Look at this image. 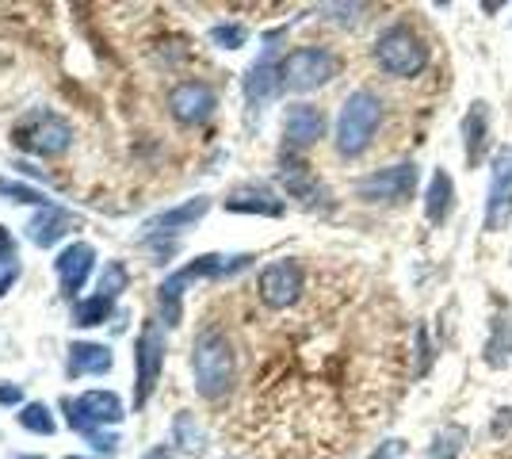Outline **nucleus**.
I'll return each instance as SVG.
<instances>
[{
	"label": "nucleus",
	"instance_id": "1",
	"mask_svg": "<svg viewBox=\"0 0 512 459\" xmlns=\"http://www.w3.org/2000/svg\"><path fill=\"white\" fill-rule=\"evenodd\" d=\"M192 372H195V391L203 398H226L237 379V352L234 341L226 337V329L203 326L192 345Z\"/></svg>",
	"mask_w": 512,
	"mask_h": 459
},
{
	"label": "nucleus",
	"instance_id": "2",
	"mask_svg": "<svg viewBox=\"0 0 512 459\" xmlns=\"http://www.w3.org/2000/svg\"><path fill=\"white\" fill-rule=\"evenodd\" d=\"M386 104L371 92V88H356L348 100H344L341 115H337V153L341 157H360L375 134L383 127Z\"/></svg>",
	"mask_w": 512,
	"mask_h": 459
},
{
	"label": "nucleus",
	"instance_id": "3",
	"mask_svg": "<svg viewBox=\"0 0 512 459\" xmlns=\"http://www.w3.org/2000/svg\"><path fill=\"white\" fill-rule=\"evenodd\" d=\"M375 66L383 69L386 77H398V81L417 77V73L428 66L425 39H421L413 27H406V23L386 27L383 35L375 39Z\"/></svg>",
	"mask_w": 512,
	"mask_h": 459
},
{
	"label": "nucleus",
	"instance_id": "4",
	"mask_svg": "<svg viewBox=\"0 0 512 459\" xmlns=\"http://www.w3.org/2000/svg\"><path fill=\"white\" fill-rule=\"evenodd\" d=\"M302 295H306V272H302V264L295 257H283V261H272L260 268V276H256V299H260V306L283 314V310L299 306Z\"/></svg>",
	"mask_w": 512,
	"mask_h": 459
},
{
	"label": "nucleus",
	"instance_id": "5",
	"mask_svg": "<svg viewBox=\"0 0 512 459\" xmlns=\"http://www.w3.org/2000/svg\"><path fill=\"white\" fill-rule=\"evenodd\" d=\"M337 54L325 50V46H299L291 50L283 62H279V77H283V88H295V92H314L325 81L337 77Z\"/></svg>",
	"mask_w": 512,
	"mask_h": 459
},
{
	"label": "nucleus",
	"instance_id": "6",
	"mask_svg": "<svg viewBox=\"0 0 512 459\" xmlns=\"http://www.w3.org/2000/svg\"><path fill=\"white\" fill-rule=\"evenodd\" d=\"M249 264V257L241 253V257H199L195 264H188L184 272H176L169 276L165 284H161V310H165V322L176 326L180 322V295H184V287L192 284V280H218V276H230V272H241Z\"/></svg>",
	"mask_w": 512,
	"mask_h": 459
},
{
	"label": "nucleus",
	"instance_id": "7",
	"mask_svg": "<svg viewBox=\"0 0 512 459\" xmlns=\"http://www.w3.org/2000/svg\"><path fill=\"white\" fill-rule=\"evenodd\" d=\"M69 142H73V131L54 111H35L27 123L16 127V146L27 153H39V157H58L69 150Z\"/></svg>",
	"mask_w": 512,
	"mask_h": 459
},
{
	"label": "nucleus",
	"instance_id": "8",
	"mask_svg": "<svg viewBox=\"0 0 512 459\" xmlns=\"http://www.w3.org/2000/svg\"><path fill=\"white\" fill-rule=\"evenodd\" d=\"M417 192V165L402 161V165H390V169H375L356 180V196L363 203H406Z\"/></svg>",
	"mask_w": 512,
	"mask_h": 459
},
{
	"label": "nucleus",
	"instance_id": "9",
	"mask_svg": "<svg viewBox=\"0 0 512 459\" xmlns=\"http://www.w3.org/2000/svg\"><path fill=\"white\" fill-rule=\"evenodd\" d=\"M512 219V146H497L490 157V192H486V230L501 234Z\"/></svg>",
	"mask_w": 512,
	"mask_h": 459
},
{
	"label": "nucleus",
	"instance_id": "10",
	"mask_svg": "<svg viewBox=\"0 0 512 459\" xmlns=\"http://www.w3.org/2000/svg\"><path fill=\"white\" fill-rule=\"evenodd\" d=\"M65 414H69V425L88 437L104 425H119L123 421V402L115 391H88L81 398H65Z\"/></svg>",
	"mask_w": 512,
	"mask_h": 459
},
{
	"label": "nucleus",
	"instance_id": "11",
	"mask_svg": "<svg viewBox=\"0 0 512 459\" xmlns=\"http://www.w3.org/2000/svg\"><path fill=\"white\" fill-rule=\"evenodd\" d=\"M134 368H138L134 406H146L153 387H157V379H161V368H165V333H161L157 322H146L142 333H138V345H134Z\"/></svg>",
	"mask_w": 512,
	"mask_h": 459
},
{
	"label": "nucleus",
	"instance_id": "12",
	"mask_svg": "<svg viewBox=\"0 0 512 459\" xmlns=\"http://www.w3.org/2000/svg\"><path fill=\"white\" fill-rule=\"evenodd\" d=\"M218 108V96H214V88L207 81H180V85L169 92V111L176 123H184V127H199V123H207Z\"/></svg>",
	"mask_w": 512,
	"mask_h": 459
},
{
	"label": "nucleus",
	"instance_id": "13",
	"mask_svg": "<svg viewBox=\"0 0 512 459\" xmlns=\"http://www.w3.org/2000/svg\"><path fill=\"white\" fill-rule=\"evenodd\" d=\"M279 184H283V192L291 199H299L302 207H325V199H329V192H325V184H321L318 176L310 173L302 161H291V157H283L279 161Z\"/></svg>",
	"mask_w": 512,
	"mask_h": 459
},
{
	"label": "nucleus",
	"instance_id": "14",
	"mask_svg": "<svg viewBox=\"0 0 512 459\" xmlns=\"http://www.w3.org/2000/svg\"><path fill=\"white\" fill-rule=\"evenodd\" d=\"M226 211L237 215H264V219H279L287 211V203L268 188V184H241L226 196Z\"/></svg>",
	"mask_w": 512,
	"mask_h": 459
},
{
	"label": "nucleus",
	"instance_id": "15",
	"mask_svg": "<svg viewBox=\"0 0 512 459\" xmlns=\"http://www.w3.org/2000/svg\"><path fill=\"white\" fill-rule=\"evenodd\" d=\"M321 134H325V115H321V108H314V104L287 108V115H283V138H287L291 150L314 146Z\"/></svg>",
	"mask_w": 512,
	"mask_h": 459
},
{
	"label": "nucleus",
	"instance_id": "16",
	"mask_svg": "<svg viewBox=\"0 0 512 459\" xmlns=\"http://www.w3.org/2000/svg\"><path fill=\"white\" fill-rule=\"evenodd\" d=\"M92 261H96V249L85 245V241H73L69 249H62V257H58V280H62V287L69 295H77L85 287Z\"/></svg>",
	"mask_w": 512,
	"mask_h": 459
},
{
	"label": "nucleus",
	"instance_id": "17",
	"mask_svg": "<svg viewBox=\"0 0 512 459\" xmlns=\"http://www.w3.org/2000/svg\"><path fill=\"white\" fill-rule=\"evenodd\" d=\"M211 211V199L199 196V199H188V203H180V207H172V211H161V215H153L146 222V230L150 234H180V230H188L195 222L203 219Z\"/></svg>",
	"mask_w": 512,
	"mask_h": 459
},
{
	"label": "nucleus",
	"instance_id": "18",
	"mask_svg": "<svg viewBox=\"0 0 512 459\" xmlns=\"http://www.w3.org/2000/svg\"><path fill=\"white\" fill-rule=\"evenodd\" d=\"M486 142H490V108L478 100V104H470L467 119H463V150H467V165H478V161H482Z\"/></svg>",
	"mask_w": 512,
	"mask_h": 459
},
{
	"label": "nucleus",
	"instance_id": "19",
	"mask_svg": "<svg viewBox=\"0 0 512 459\" xmlns=\"http://www.w3.org/2000/svg\"><path fill=\"white\" fill-rule=\"evenodd\" d=\"M279 88H283V77H279V66L276 62H256L249 69V77H245V100H249V108H260V104H268L272 96H276Z\"/></svg>",
	"mask_w": 512,
	"mask_h": 459
},
{
	"label": "nucleus",
	"instance_id": "20",
	"mask_svg": "<svg viewBox=\"0 0 512 459\" xmlns=\"http://www.w3.org/2000/svg\"><path fill=\"white\" fill-rule=\"evenodd\" d=\"M69 230H73V219L65 211H58V207H43V215H35V219L27 222V238L35 241V245H43V249H50L54 241H62Z\"/></svg>",
	"mask_w": 512,
	"mask_h": 459
},
{
	"label": "nucleus",
	"instance_id": "21",
	"mask_svg": "<svg viewBox=\"0 0 512 459\" xmlns=\"http://www.w3.org/2000/svg\"><path fill=\"white\" fill-rule=\"evenodd\" d=\"M451 207H455V184H451V176L444 173V169H436L432 180H428V192H425L428 222H444L451 215Z\"/></svg>",
	"mask_w": 512,
	"mask_h": 459
},
{
	"label": "nucleus",
	"instance_id": "22",
	"mask_svg": "<svg viewBox=\"0 0 512 459\" xmlns=\"http://www.w3.org/2000/svg\"><path fill=\"white\" fill-rule=\"evenodd\" d=\"M69 372L73 375H104L111 372V352L104 345H92V341H81L69 349Z\"/></svg>",
	"mask_w": 512,
	"mask_h": 459
},
{
	"label": "nucleus",
	"instance_id": "23",
	"mask_svg": "<svg viewBox=\"0 0 512 459\" xmlns=\"http://www.w3.org/2000/svg\"><path fill=\"white\" fill-rule=\"evenodd\" d=\"M509 356H512V314L493 322V337L486 341V360H490L493 368H501Z\"/></svg>",
	"mask_w": 512,
	"mask_h": 459
},
{
	"label": "nucleus",
	"instance_id": "24",
	"mask_svg": "<svg viewBox=\"0 0 512 459\" xmlns=\"http://www.w3.org/2000/svg\"><path fill=\"white\" fill-rule=\"evenodd\" d=\"M20 276V253H16V238L0 226V295L16 284Z\"/></svg>",
	"mask_w": 512,
	"mask_h": 459
},
{
	"label": "nucleus",
	"instance_id": "25",
	"mask_svg": "<svg viewBox=\"0 0 512 459\" xmlns=\"http://www.w3.org/2000/svg\"><path fill=\"white\" fill-rule=\"evenodd\" d=\"M130 284V272H127V264L123 261H107L104 264V276H100V284H96V295H104V299H119L123 291H127Z\"/></svg>",
	"mask_w": 512,
	"mask_h": 459
},
{
	"label": "nucleus",
	"instance_id": "26",
	"mask_svg": "<svg viewBox=\"0 0 512 459\" xmlns=\"http://www.w3.org/2000/svg\"><path fill=\"white\" fill-rule=\"evenodd\" d=\"M463 444H467V429H463V425H451V429H444V433H436L432 448H428V456L455 459L459 452H463Z\"/></svg>",
	"mask_w": 512,
	"mask_h": 459
},
{
	"label": "nucleus",
	"instance_id": "27",
	"mask_svg": "<svg viewBox=\"0 0 512 459\" xmlns=\"http://www.w3.org/2000/svg\"><path fill=\"white\" fill-rule=\"evenodd\" d=\"M172 440L184 452H203V429L195 425L192 414H176V421H172Z\"/></svg>",
	"mask_w": 512,
	"mask_h": 459
},
{
	"label": "nucleus",
	"instance_id": "28",
	"mask_svg": "<svg viewBox=\"0 0 512 459\" xmlns=\"http://www.w3.org/2000/svg\"><path fill=\"white\" fill-rule=\"evenodd\" d=\"M20 425L27 433H43V437H50V433L58 429V421H54V414L46 410L43 402H27L20 414Z\"/></svg>",
	"mask_w": 512,
	"mask_h": 459
},
{
	"label": "nucleus",
	"instance_id": "29",
	"mask_svg": "<svg viewBox=\"0 0 512 459\" xmlns=\"http://www.w3.org/2000/svg\"><path fill=\"white\" fill-rule=\"evenodd\" d=\"M111 299H104V295H92V299H85V303H77V326H100V322H107L111 318Z\"/></svg>",
	"mask_w": 512,
	"mask_h": 459
},
{
	"label": "nucleus",
	"instance_id": "30",
	"mask_svg": "<svg viewBox=\"0 0 512 459\" xmlns=\"http://www.w3.org/2000/svg\"><path fill=\"white\" fill-rule=\"evenodd\" d=\"M245 39H249V31L241 23H218V27H211V43L222 46V50H237V46H245Z\"/></svg>",
	"mask_w": 512,
	"mask_h": 459
},
{
	"label": "nucleus",
	"instance_id": "31",
	"mask_svg": "<svg viewBox=\"0 0 512 459\" xmlns=\"http://www.w3.org/2000/svg\"><path fill=\"white\" fill-rule=\"evenodd\" d=\"M0 196L16 199V203H43V207H50L43 192L27 188V184H20V180H0Z\"/></svg>",
	"mask_w": 512,
	"mask_h": 459
},
{
	"label": "nucleus",
	"instance_id": "32",
	"mask_svg": "<svg viewBox=\"0 0 512 459\" xmlns=\"http://www.w3.org/2000/svg\"><path fill=\"white\" fill-rule=\"evenodd\" d=\"M402 452H406V444H402V440H386L383 448H379V452H375L371 459H398Z\"/></svg>",
	"mask_w": 512,
	"mask_h": 459
},
{
	"label": "nucleus",
	"instance_id": "33",
	"mask_svg": "<svg viewBox=\"0 0 512 459\" xmlns=\"http://www.w3.org/2000/svg\"><path fill=\"white\" fill-rule=\"evenodd\" d=\"M23 391L20 387H0V406H20Z\"/></svg>",
	"mask_w": 512,
	"mask_h": 459
},
{
	"label": "nucleus",
	"instance_id": "34",
	"mask_svg": "<svg viewBox=\"0 0 512 459\" xmlns=\"http://www.w3.org/2000/svg\"><path fill=\"white\" fill-rule=\"evenodd\" d=\"M142 459H172V452L169 448H153V452H146Z\"/></svg>",
	"mask_w": 512,
	"mask_h": 459
},
{
	"label": "nucleus",
	"instance_id": "35",
	"mask_svg": "<svg viewBox=\"0 0 512 459\" xmlns=\"http://www.w3.org/2000/svg\"><path fill=\"white\" fill-rule=\"evenodd\" d=\"M16 459H43V456H16Z\"/></svg>",
	"mask_w": 512,
	"mask_h": 459
},
{
	"label": "nucleus",
	"instance_id": "36",
	"mask_svg": "<svg viewBox=\"0 0 512 459\" xmlns=\"http://www.w3.org/2000/svg\"><path fill=\"white\" fill-rule=\"evenodd\" d=\"M69 459H81V456H69Z\"/></svg>",
	"mask_w": 512,
	"mask_h": 459
}]
</instances>
